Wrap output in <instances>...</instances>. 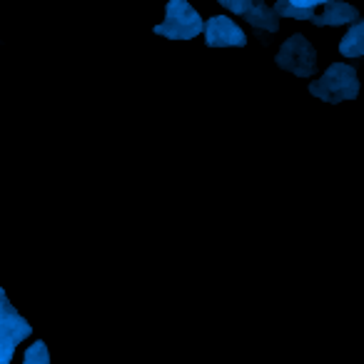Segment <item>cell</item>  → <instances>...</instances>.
<instances>
[{"mask_svg":"<svg viewBox=\"0 0 364 364\" xmlns=\"http://www.w3.org/2000/svg\"><path fill=\"white\" fill-rule=\"evenodd\" d=\"M205 41L210 48H245L247 46V38L245 31L235 21L225 16H215L205 23Z\"/></svg>","mask_w":364,"mask_h":364,"instance_id":"277c9868","label":"cell"},{"mask_svg":"<svg viewBox=\"0 0 364 364\" xmlns=\"http://www.w3.org/2000/svg\"><path fill=\"white\" fill-rule=\"evenodd\" d=\"M203 18L188 0H170L165 11V21L155 26V33L165 36L167 41H193L203 33Z\"/></svg>","mask_w":364,"mask_h":364,"instance_id":"7a4b0ae2","label":"cell"},{"mask_svg":"<svg viewBox=\"0 0 364 364\" xmlns=\"http://www.w3.org/2000/svg\"><path fill=\"white\" fill-rule=\"evenodd\" d=\"M277 63L282 70L292 73L297 77H309L317 70V53H314L312 43L304 36H292L289 41L282 43L277 53Z\"/></svg>","mask_w":364,"mask_h":364,"instance_id":"3957f363","label":"cell"},{"mask_svg":"<svg viewBox=\"0 0 364 364\" xmlns=\"http://www.w3.org/2000/svg\"><path fill=\"white\" fill-rule=\"evenodd\" d=\"M339 53L344 58H362L364 55V23H352L349 33L339 43Z\"/></svg>","mask_w":364,"mask_h":364,"instance_id":"ba28073f","label":"cell"},{"mask_svg":"<svg viewBox=\"0 0 364 364\" xmlns=\"http://www.w3.org/2000/svg\"><path fill=\"white\" fill-rule=\"evenodd\" d=\"M23 364H50V352L46 342H33L23 354Z\"/></svg>","mask_w":364,"mask_h":364,"instance_id":"30bf717a","label":"cell"},{"mask_svg":"<svg viewBox=\"0 0 364 364\" xmlns=\"http://www.w3.org/2000/svg\"><path fill=\"white\" fill-rule=\"evenodd\" d=\"M0 302H8V297H6V292H3V289H0Z\"/></svg>","mask_w":364,"mask_h":364,"instance_id":"5bb4252c","label":"cell"},{"mask_svg":"<svg viewBox=\"0 0 364 364\" xmlns=\"http://www.w3.org/2000/svg\"><path fill=\"white\" fill-rule=\"evenodd\" d=\"M245 21L257 28V31H267V33L279 31V16L272 8L264 6V3H257V0H250L247 11H245Z\"/></svg>","mask_w":364,"mask_h":364,"instance_id":"8992f818","label":"cell"},{"mask_svg":"<svg viewBox=\"0 0 364 364\" xmlns=\"http://www.w3.org/2000/svg\"><path fill=\"white\" fill-rule=\"evenodd\" d=\"M31 332H33L31 324H28L16 309H13V312H6L3 317H0V337L8 339V342H13V344L23 342L26 337H31Z\"/></svg>","mask_w":364,"mask_h":364,"instance_id":"52a82bcc","label":"cell"},{"mask_svg":"<svg viewBox=\"0 0 364 364\" xmlns=\"http://www.w3.org/2000/svg\"><path fill=\"white\" fill-rule=\"evenodd\" d=\"M220 6H225L230 13H235V16H245V11H247L250 0H218Z\"/></svg>","mask_w":364,"mask_h":364,"instance_id":"8fae6325","label":"cell"},{"mask_svg":"<svg viewBox=\"0 0 364 364\" xmlns=\"http://www.w3.org/2000/svg\"><path fill=\"white\" fill-rule=\"evenodd\" d=\"M309 95L319 97L324 102H344L354 100L359 95V80L352 65L334 63L319 80L309 82Z\"/></svg>","mask_w":364,"mask_h":364,"instance_id":"6da1fadb","label":"cell"},{"mask_svg":"<svg viewBox=\"0 0 364 364\" xmlns=\"http://www.w3.org/2000/svg\"><path fill=\"white\" fill-rule=\"evenodd\" d=\"M359 21V13L354 6H349V3H339V0H329V3H324L322 11L314 13V18L309 23H314V26H352V23Z\"/></svg>","mask_w":364,"mask_h":364,"instance_id":"5b68a950","label":"cell"},{"mask_svg":"<svg viewBox=\"0 0 364 364\" xmlns=\"http://www.w3.org/2000/svg\"><path fill=\"white\" fill-rule=\"evenodd\" d=\"M287 3L294 8H307V11H314L317 6H324V3H329V0H287Z\"/></svg>","mask_w":364,"mask_h":364,"instance_id":"4fadbf2b","label":"cell"},{"mask_svg":"<svg viewBox=\"0 0 364 364\" xmlns=\"http://www.w3.org/2000/svg\"><path fill=\"white\" fill-rule=\"evenodd\" d=\"M272 11L277 13V16L292 18V21H312L314 18V11H307V8H294V6H289L287 0H277Z\"/></svg>","mask_w":364,"mask_h":364,"instance_id":"9c48e42d","label":"cell"},{"mask_svg":"<svg viewBox=\"0 0 364 364\" xmlns=\"http://www.w3.org/2000/svg\"><path fill=\"white\" fill-rule=\"evenodd\" d=\"M13 352H16V344L0 337V364H11Z\"/></svg>","mask_w":364,"mask_h":364,"instance_id":"7c38bea8","label":"cell"}]
</instances>
